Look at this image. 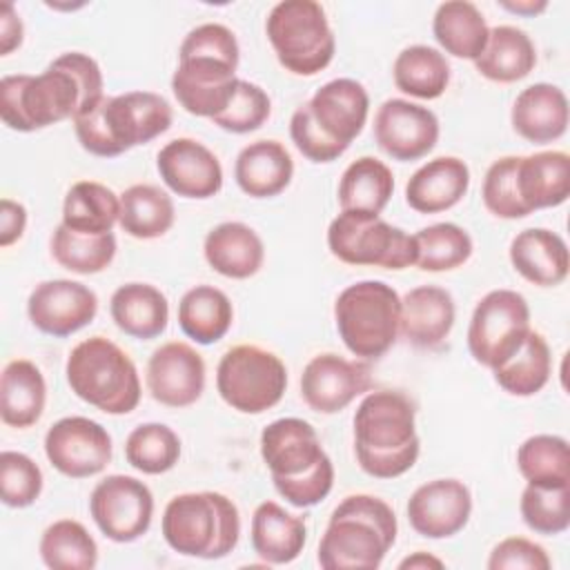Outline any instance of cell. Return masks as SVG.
<instances>
[{
	"instance_id": "cell-19",
	"label": "cell",
	"mask_w": 570,
	"mask_h": 570,
	"mask_svg": "<svg viewBox=\"0 0 570 570\" xmlns=\"http://www.w3.org/2000/svg\"><path fill=\"white\" fill-rule=\"evenodd\" d=\"M407 521L425 539L459 534L472 514V492L459 479H432L407 499Z\"/></svg>"
},
{
	"instance_id": "cell-28",
	"label": "cell",
	"mask_w": 570,
	"mask_h": 570,
	"mask_svg": "<svg viewBox=\"0 0 570 570\" xmlns=\"http://www.w3.org/2000/svg\"><path fill=\"white\" fill-rule=\"evenodd\" d=\"M294 176V160L278 140H254L245 145L234 163V178L249 198H274L285 191Z\"/></svg>"
},
{
	"instance_id": "cell-45",
	"label": "cell",
	"mask_w": 570,
	"mask_h": 570,
	"mask_svg": "<svg viewBox=\"0 0 570 570\" xmlns=\"http://www.w3.org/2000/svg\"><path fill=\"white\" fill-rule=\"evenodd\" d=\"M125 459L142 474H165L180 459V439L165 423H142L129 432Z\"/></svg>"
},
{
	"instance_id": "cell-32",
	"label": "cell",
	"mask_w": 570,
	"mask_h": 570,
	"mask_svg": "<svg viewBox=\"0 0 570 570\" xmlns=\"http://www.w3.org/2000/svg\"><path fill=\"white\" fill-rule=\"evenodd\" d=\"M47 383L36 363L13 358L0 376V419L9 428L27 430L36 425L45 412Z\"/></svg>"
},
{
	"instance_id": "cell-42",
	"label": "cell",
	"mask_w": 570,
	"mask_h": 570,
	"mask_svg": "<svg viewBox=\"0 0 570 570\" xmlns=\"http://www.w3.org/2000/svg\"><path fill=\"white\" fill-rule=\"evenodd\" d=\"M49 249H51L53 261L60 267H65L73 274L89 276V274H98L111 265V261L116 258L118 243H116L114 232L100 234V236H87V234H78L60 223L51 234Z\"/></svg>"
},
{
	"instance_id": "cell-52",
	"label": "cell",
	"mask_w": 570,
	"mask_h": 570,
	"mask_svg": "<svg viewBox=\"0 0 570 570\" xmlns=\"http://www.w3.org/2000/svg\"><path fill=\"white\" fill-rule=\"evenodd\" d=\"M289 136L296 149L312 163H332L345 151H341L336 145H332L312 122L305 102L294 109L289 118Z\"/></svg>"
},
{
	"instance_id": "cell-51",
	"label": "cell",
	"mask_w": 570,
	"mask_h": 570,
	"mask_svg": "<svg viewBox=\"0 0 570 570\" xmlns=\"http://www.w3.org/2000/svg\"><path fill=\"white\" fill-rule=\"evenodd\" d=\"M550 566L546 548L525 537L501 539L488 557L490 570H550Z\"/></svg>"
},
{
	"instance_id": "cell-38",
	"label": "cell",
	"mask_w": 570,
	"mask_h": 570,
	"mask_svg": "<svg viewBox=\"0 0 570 570\" xmlns=\"http://www.w3.org/2000/svg\"><path fill=\"white\" fill-rule=\"evenodd\" d=\"M176 218L171 196L158 185L138 183L120 194L118 225L125 234L140 240L165 236Z\"/></svg>"
},
{
	"instance_id": "cell-21",
	"label": "cell",
	"mask_w": 570,
	"mask_h": 570,
	"mask_svg": "<svg viewBox=\"0 0 570 570\" xmlns=\"http://www.w3.org/2000/svg\"><path fill=\"white\" fill-rule=\"evenodd\" d=\"M163 183L183 198L205 200L223 189V167L216 154L194 138H174L156 156Z\"/></svg>"
},
{
	"instance_id": "cell-23",
	"label": "cell",
	"mask_w": 570,
	"mask_h": 570,
	"mask_svg": "<svg viewBox=\"0 0 570 570\" xmlns=\"http://www.w3.org/2000/svg\"><path fill=\"white\" fill-rule=\"evenodd\" d=\"M456 305L439 285H419L401 298L399 336L419 350H436L454 327Z\"/></svg>"
},
{
	"instance_id": "cell-10",
	"label": "cell",
	"mask_w": 570,
	"mask_h": 570,
	"mask_svg": "<svg viewBox=\"0 0 570 570\" xmlns=\"http://www.w3.org/2000/svg\"><path fill=\"white\" fill-rule=\"evenodd\" d=\"M327 247L345 265L405 269L416 263L414 234L390 225L381 214L341 209L327 227Z\"/></svg>"
},
{
	"instance_id": "cell-1",
	"label": "cell",
	"mask_w": 570,
	"mask_h": 570,
	"mask_svg": "<svg viewBox=\"0 0 570 570\" xmlns=\"http://www.w3.org/2000/svg\"><path fill=\"white\" fill-rule=\"evenodd\" d=\"M102 89L100 65L82 51H67L38 76H2L0 118L13 131H38L91 109Z\"/></svg>"
},
{
	"instance_id": "cell-9",
	"label": "cell",
	"mask_w": 570,
	"mask_h": 570,
	"mask_svg": "<svg viewBox=\"0 0 570 570\" xmlns=\"http://www.w3.org/2000/svg\"><path fill=\"white\" fill-rule=\"evenodd\" d=\"M265 33L281 67L294 76H316L336 53L325 9L314 0L274 4L265 20Z\"/></svg>"
},
{
	"instance_id": "cell-24",
	"label": "cell",
	"mask_w": 570,
	"mask_h": 570,
	"mask_svg": "<svg viewBox=\"0 0 570 570\" xmlns=\"http://www.w3.org/2000/svg\"><path fill=\"white\" fill-rule=\"evenodd\" d=\"M512 129L528 142L546 145L559 140L568 131L570 109L561 87L552 82H534L514 98L510 109Z\"/></svg>"
},
{
	"instance_id": "cell-26",
	"label": "cell",
	"mask_w": 570,
	"mask_h": 570,
	"mask_svg": "<svg viewBox=\"0 0 570 570\" xmlns=\"http://www.w3.org/2000/svg\"><path fill=\"white\" fill-rule=\"evenodd\" d=\"M517 274L539 287H557L568 278L570 254L566 240L546 227H528L519 232L508 249Z\"/></svg>"
},
{
	"instance_id": "cell-46",
	"label": "cell",
	"mask_w": 570,
	"mask_h": 570,
	"mask_svg": "<svg viewBox=\"0 0 570 570\" xmlns=\"http://www.w3.org/2000/svg\"><path fill=\"white\" fill-rule=\"evenodd\" d=\"M519 512L523 523L543 537L561 534L570 528V485H532L521 492Z\"/></svg>"
},
{
	"instance_id": "cell-36",
	"label": "cell",
	"mask_w": 570,
	"mask_h": 570,
	"mask_svg": "<svg viewBox=\"0 0 570 570\" xmlns=\"http://www.w3.org/2000/svg\"><path fill=\"white\" fill-rule=\"evenodd\" d=\"M120 218V196L98 183L78 180L73 183L62 203V225L87 236L109 234Z\"/></svg>"
},
{
	"instance_id": "cell-5",
	"label": "cell",
	"mask_w": 570,
	"mask_h": 570,
	"mask_svg": "<svg viewBox=\"0 0 570 570\" xmlns=\"http://www.w3.org/2000/svg\"><path fill=\"white\" fill-rule=\"evenodd\" d=\"M171 120V105L160 94L134 89L102 96L91 109L73 118V131L85 151L116 158L165 134Z\"/></svg>"
},
{
	"instance_id": "cell-33",
	"label": "cell",
	"mask_w": 570,
	"mask_h": 570,
	"mask_svg": "<svg viewBox=\"0 0 570 570\" xmlns=\"http://www.w3.org/2000/svg\"><path fill=\"white\" fill-rule=\"evenodd\" d=\"M537 65V49L532 38L512 24H497L488 33L485 49L474 60L476 71L492 82H517L525 78Z\"/></svg>"
},
{
	"instance_id": "cell-53",
	"label": "cell",
	"mask_w": 570,
	"mask_h": 570,
	"mask_svg": "<svg viewBox=\"0 0 570 570\" xmlns=\"http://www.w3.org/2000/svg\"><path fill=\"white\" fill-rule=\"evenodd\" d=\"M27 229V207L18 200H0V245L9 247L22 238Z\"/></svg>"
},
{
	"instance_id": "cell-35",
	"label": "cell",
	"mask_w": 570,
	"mask_h": 570,
	"mask_svg": "<svg viewBox=\"0 0 570 570\" xmlns=\"http://www.w3.org/2000/svg\"><path fill=\"white\" fill-rule=\"evenodd\" d=\"M234 323V305L229 296L214 285H196L187 289L178 303V325L187 338L198 345L220 341Z\"/></svg>"
},
{
	"instance_id": "cell-54",
	"label": "cell",
	"mask_w": 570,
	"mask_h": 570,
	"mask_svg": "<svg viewBox=\"0 0 570 570\" xmlns=\"http://www.w3.org/2000/svg\"><path fill=\"white\" fill-rule=\"evenodd\" d=\"M24 27L11 2L0 4V56H9L22 45Z\"/></svg>"
},
{
	"instance_id": "cell-37",
	"label": "cell",
	"mask_w": 570,
	"mask_h": 570,
	"mask_svg": "<svg viewBox=\"0 0 570 570\" xmlns=\"http://www.w3.org/2000/svg\"><path fill=\"white\" fill-rule=\"evenodd\" d=\"M394 194L392 169L374 158L361 156L352 160L338 180V205L343 212L381 214Z\"/></svg>"
},
{
	"instance_id": "cell-41",
	"label": "cell",
	"mask_w": 570,
	"mask_h": 570,
	"mask_svg": "<svg viewBox=\"0 0 570 570\" xmlns=\"http://www.w3.org/2000/svg\"><path fill=\"white\" fill-rule=\"evenodd\" d=\"M40 559L51 570H91L98 563V546L76 519H58L40 537Z\"/></svg>"
},
{
	"instance_id": "cell-13",
	"label": "cell",
	"mask_w": 570,
	"mask_h": 570,
	"mask_svg": "<svg viewBox=\"0 0 570 570\" xmlns=\"http://www.w3.org/2000/svg\"><path fill=\"white\" fill-rule=\"evenodd\" d=\"M89 514L114 543H131L147 534L154 519V494L136 476L109 474L89 494Z\"/></svg>"
},
{
	"instance_id": "cell-34",
	"label": "cell",
	"mask_w": 570,
	"mask_h": 570,
	"mask_svg": "<svg viewBox=\"0 0 570 570\" xmlns=\"http://www.w3.org/2000/svg\"><path fill=\"white\" fill-rule=\"evenodd\" d=\"M432 33L445 53L474 62L485 49L490 27L474 2L448 0L434 11Z\"/></svg>"
},
{
	"instance_id": "cell-40",
	"label": "cell",
	"mask_w": 570,
	"mask_h": 570,
	"mask_svg": "<svg viewBox=\"0 0 570 570\" xmlns=\"http://www.w3.org/2000/svg\"><path fill=\"white\" fill-rule=\"evenodd\" d=\"M497 385L512 396H534L552 374V356L543 334L530 330L521 350L492 370Z\"/></svg>"
},
{
	"instance_id": "cell-17",
	"label": "cell",
	"mask_w": 570,
	"mask_h": 570,
	"mask_svg": "<svg viewBox=\"0 0 570 570\" xmlns=\"http://www.w3.org/2000/svg\"><path fill=\"white\" fill-rule=\"evenodd\" d=\"M372 390V370L363 361L343 358L334 352L316 354L301 374V396L318 414H336L356 396Z\"/></svg>"
},
{
	"instance_id": "cell-27",
	"label": "cell",
	"mask_w": 570,
	"mask_h": 570,
	"mask_svg": "<svg viewBox=\"0 0 570 570\" xmlns=\"http://www.w3.org/2000/svg\"><path fill=\"white\" fill-rule=\"evenodd\" d=\"M203 256L220 276L245 281L263 267L265 245L254 227L240 220H227L207 232Z\"/></svg>"
},
{
	"instance_id": "cell-4",
	"label": "cell",
	"mask_w": 570,
	"mask_h": 570,
	"mask_svg": "<svg viewBox=\"0 0 570 570\" xmlns=\"http://www.w3.org/2000/svg\"><path fill=\"white\" fill-rule=\"evenodd\" d=\"M396 534L390 503L372 494H350L330 514L316 561L323 570H376Z\"/></svg>"
},
{
	"instance_id": "cell-48",
	"label": "cell",
	"mask_w": 570,
	"mask_h": 570,
	"mask_svg": "<svg viewBox=\"0 0 570 570\" xmlns=\"http://www.w3.org/2000/svg\"><path fill=\"white\" fill-rule=\"evenodd\" d=\"M42 470L38 463L16 450L0 454V499L7 508H29L42 492Z\"/></svg>"
},
{
	"instance_id": "cell-16",
	"label": "cell",
	"mask_w": 570,
	"mask_h": 570,
	"mask_svg": "<svg viewBox=\"0 0 570 570\" xmlns=\"http://www.w3.org/2000/svg\"><path fill=\"white\" fill-rule=\"evenodd\" d=\"M98 314L96 292L69 278L38 283L27 298V316L42 334L65 338L87 327Z\"/></svg>"
},
{
	"instance_id": "cell-29",
	"label": "cell",
	"mask_w": 570,
	"mask_h": 570,
	"mask_svg": "<svg viewBox=\"0 0 570 570\" xmlns=\"http://www.w3.org/2000/svg\"><path fill=\"white\" fill-rule=\"evenodd\" d=\"M252 548L269 566H285L298 559L307 543L303 517L287 512L276 501H263L252 514Z\"/></svg>"
},
{
	"instance_id": "cell-6",
	"label": "cell",
	"mask_w": 570,
	"mask_h": 570,
	"mask_svg": "<svg viewBox=\"0 0 570 570\" xmlns=\"http://www.w3.org/2000/svg\"><path fill=\"white\" fill-rule=\"evenodd\" d=\"M160 532L165 543L183 557L223 559L238 546L240 514L220 492H183L165 505Z\"/></svg>"
},
{
	"instance_id": "cell-22",
	"label": "cell",
	"mask_w": 570,
	"mask_h": 570,
	"mask_svg": "<svg viewBox=\"0 0 570 570\" xmlns=\"http://www.w3.org/2000/svg\"><path fill=\"white\" fill-rule=\"evenodd\" d=\"M261 456L272 479H289L309 472L327 452L312 423L285 416L263 428Z\"/></svg>"
},
{
	"instance_id": "cell-15",
	"label": "cell",
	"mask_w": 570,
	"mask_h": 570,
	"mask_svg": "<svg viewBox=\"0 0 570 570\" xmlns=\"http://www.w3.org/2000/svg\"><path fill=\"white\" fill-rule=\"evenodd\" d=\"M441 125L432 109L387 98L374 114V140L392 160L412 163L428 156L439 142Z\"/></svg>"
},
{
	"instance_id": "cell-3",
	"label": "cell",
	"mask_w": 570,
	"mask_h": 570,
	"mask_svg": "<svg viewBox=\"0 0 570 570\" xmlns=\"http://www.w3.org/2000/svg\"><path fill=\"white\" fill-rule=\"evenodd\" d=\"M421 452L416 407L403 392L374 390L354 412V454L374 479H396L412 470Z\"/></svg>"
},
{
	"instance_id": "cell-20",
	"label": "cell",
	"mask_w": 570,
	"mask_h": 570,
	"mask_svg": "<svg viewBox=\"0 0 570 570\" xmlns=\"http://www.w3.org/2000/svg\"><path fill=\"white\" fill-rule=\"evenodd\" d=\"M314 127L341 151L363 131L370 114V96L354 78H334L321 85L305 102Z\"/></svg>"
},
{
	"instance_id": "cell-31",
	"label": "cell",
	"mask_w": 570,
	"mask_h": 570,
	"mask_svg": "<svg viewBox=\"0 0 570 570\" xmlns=\"http://www.w3.org/2000/svg\"><path fill=\"white\" fill-rule=\"evenodd\" d=\"M109 314L127 336L151 341L167 330L169 301L151 283H125L111 294Z\"/></svg>"
},
{
	"instance_id": "cell-56",
	"label": "cell",
	"mask_w": 570,
	"mask_h": 570,
	"mask_svg": "<svg viewBox=\"0 0 570 570\" xmlns=\"http://www.w3.org/2000/svg\"><path fill=\"white\" fill-rule=\"evenodd\" d=\"M503 9L517 13V16H537L541 11L548 9V2L546 0H517V2H510V0H503L499 2Z\"/></svg>"
},
{
	"instance_id": "cell-18",
	"label": "cell",
	"mask_w": 570,
	"mask_h": 570,
	"mask_svg": "<svg viewBox=\"0 0 570 570\" xmlns=\"http://www.w3.org/2000/svg\"><path fill=\"white\" fill-rule=\"evenodd\" d=\"M205 361L183 341H167L147 361L145 383L151 399L167 407H189L205 392Z\"/></svg>"
},
{
	"instance_id": "cell-11",
	"label": "cell",
	"mask_w": 570,
	"mask_h": 570,
	"mask_svg": "<svg viewBox=\"0 0 570 570\" xmlns=\"http://www.w3.org/2000/svg\"><path fill=\"white\" fill-rule=\"evenodd\" d=\"M216 390L232 410L263 414L281 403L287 390V367L274 352L240 343L220 356Z\"/></svg>"
},
{
	"instance_id": "cell-14",
	"label": "cell",
	"mask_w": 570,
	"mask_h": 570,
	"mask_svg": "<svg viewBox=\"0 0 570 570\" xmlns=\"http://www.w3.org/2000/svg\"><path fill=\"white\" fill-rule=\"evenodd\" d=\"M111 436L107 428L87 416L58 419L45 434L49 463L69 479L100 474L111 461Z\"/></svg>"
},
{
	"instance_id": "cell-39",
	"label": "cell",
	"mask_w": 570,
	"mask_h": 570,
	"mask_svg": "<svg viewBox=\"0 0 570 570\" xmlns=\"http://www.w3.org/2000/svg\"><path fill=\"white\" fill-rule=\"evenodd\" d=\"M392 78L399 91L421 100H434L450 85V62L434 47L410 45L394 58Z\"/></svg>"
},
{
	"instance_id": "cell-30",
	"label": "cell",
	"mask_w": 570,
	"mask_h": 570,
	"mask_svg": "<svg viewBox=\"0 0 570 570\" xmlns=\"http://www.w3.org/2000/svg\"><path fill=\"white\" fill-rule=\"evenodd\" d=\"M517 187L530 214L563 205L570 196V156L559 149L519 156Z\"/></svg>"
},
{
	"instance_id": "cell-2",
	"label": "cell",
	"mask_w": 570,
	"mask_h": 570,
	"mask_svg": "<svg viewBox=\"0 0 570 570\" xmlns=\"http://www.w3.org/2000/svg\"><path fill=\"white\" fill-rule=\"evenodd\" d=\"M240 49L234 31L220 22L194 27L180 42L171 91L178 105L200 118H214L227 109L236 94Z\"/></svg>"
},
{
	"instance_id": "cell-55",
	"label": "cell",
	"mask_w": 570,
	"mask_h": 570,
	"mask_svg": "<svg viewBox=\"0 0 570 570\" xmlns=\"http://www.w3.org/2000/svg\"><path fill=\"white\" fill-rule=\"evenodd\" d=\"M443 566H445V563H443L439 557L428 554V552H423V550H419V552L405 557V559L399 563L401 570H428V568H443Z\"/></svg>"
},
{
	"instance_id": "cell-12",
	"label": "cell",
	"mask_w": 570,
	"mask_h": 570,
	"mask_svg": "<svg viewBox=\"0 0 570 570\" xmlns=\"http://www.w3.org/2000/svg\"><path fill=\"white\" fill-rule=\"evenodd\" d=\"M530 305L514 289H492L474 307L468 325V350L483 367H499L514 356L530 334Z\"/></svg>"
},
{
	"instance_id": "cell-50",
	"label": "cell",
	"mask_w": 570,
	"mask_h": 570,
	"mask_svg": "<svg viewBox=\"0 0 570 570\" xmlns=\"http://www.w3.org/2000/svg\"><path fill=\"white\" fill-rule=\"evenodd\" d=\"M276 492L294 508H312L321 503L334 488V463L323 456L309 472L289 479H272Z\"/></svg>"
},
{
	"instance_id": "cell-44",
	"label": "cell",
	"mask_w": 570,
	"mask_h": 570,
	"mask_svg": "<svg viewBox=\"0 0 570 570\" xmlns=\"http://www.w3.org/2000/svg\"><path fill=\"white\" fill-rule=\"evenodd\" d=\"M416 267L423 272H450L465 265L474 252L472 236L456 223H434L414 234Z\"/></svg>"
},
{
	"instance_id": "cell-7",
	"label": "cell",
	"mask_w": 570,
	"mask_h": 570,
	"mask_svg": "<svg viewBox=\"0 0 570 570\" xmlns=\"http://www.w3.org/2000/svg\"><path fill=\"white\" fill-rule=\"evenodd\" d=\"M71 392L105 414H129L140 403V376L129 354L105 336L80 341L65 365Z\"/></svg>"
},
{
	"instance_id": "cell-43",
	"label": "cell",
	"mask_w": 570,
	"mask_h": 570,
	"mask_svg": "<svg viewBox=\"0 0 570 570\" xmlns=\"http://www.w3.org/2000/svg\"><path fill=\"white\" fill-rule=\"evenodd\" d=\"M517 468L532 485H570V450L559 434L528 436L517 450Z\"/></svg>"
},
{
	"instance_id": "cell-25",
	"label": "cell",
	"mask_w": 570,
	"mask_h": 570,
	"mask_svg": "<svg viewBox=\"0 0 570 570\" xmlns=\"http://www.w3.org/2000/svg\"><path fill=\"white\" fill-rule=\"evenodd\" d=\"M470 189V167L456 156H439L421 165L405 185V203L419 214L452 209Z\"/></svg>"
},
{
	"instance_id": "cell-8",
	"label": "cell",
	"mask_w": 570,
	"mask_h": 570,
	"mask_svg": "<svg viewBox=\"0 0 570 570\" xmlns=\"http://www.w3.org/2000/svg\"><path fill=\"white\" fill-rule=\"evenodd\" d=\"M401 296L383 281L347 285L334 301V323L343 345L363 361L381 358L399 338Z\"/></svg>"
},
{
	"instance_id": "cell-47",
	"label": "cell",
	"mask_w": 570,
	"mask_h": 570,
	"mask_svg": "<svg viewBox=\"0 0 570 570\" xmlns=\"http://www.w3.org/2000/svg\"><path fill=\"white\" fill-rule=\"evenodd\" d=\"M517 163H519V156H501L488 167L483 176L481 198L485 209L497 218L517 220V218L530 216L528 207L519 196Z\"/></svg>"
},
{
	"instance_id": "cell-49",
	"label": "cell",
	"mask_w": 570,
	"mask_h": 570,
	"mask_svg": "<svg viewBox=\"0 0 570 570\" xmlns=\"http://www.w3.org/2000/svg\"><path fill=\"white\" fill-rule=\"evenodd\" d=\"M272 114V100L267 91L249 80L238 78L236 94L225 111L212 118V122L232 134H249L261 129Z\"/></svg>"
}]
</instances>
